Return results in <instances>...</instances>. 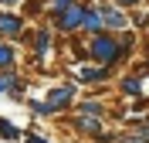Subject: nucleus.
<instances>
[{
	"label": "nucleus",
	"mask_w": 149,
	"mask_h": 143,
	"mask_svg": "<svg viewBox=\"0 0 149 143\" xmlns=\"http://www.w3.org/2000/svg\"><path fill=\"white\" fill-rule=\"evenodd\" d=\"M92 55L98 58V61L109 65V61L119 58V48H115V41H112V38H95V41H92Z\"/></svg>",
	"instance_id": "1"
},
{
	"label": "nucleus",
	"mask_w": 149,
	"mask_h": 143,
	"mask_svg": "<svg viewBox=\"0 0 149 143\" xmlns=\"http://www.w3.org/2000/svg\"><path fill=\"white\" fill-rule=\"evenodd\" d=\"M85 14H88V10H81V7H68L65 14H61V27L71 31V27H78V24H85Z\"/></svg>",
	"instance_id": "2"
},
{
	"label": "nucleus",
	"mask_w": 149,
	"mask_h": 143,
	"mask_svg": "<svg viewBox=\"0 0 149 143\" xmlns=\"http://www.w3.org/2000/svg\"><path fill=\"white\" fill-rule=\"evenodd\" d=\"M68 99H71V85H65V89H54V92H51V102H44V113H54L58 106H65Z\"/></svg>",
	"instance_id": "3"
},
{
	"label": "nucleus",
	"mask_w": 149,
	"mask_h": 143,
	"mask_svg": "<svg viewBox=\"0 0 149 143\" xmlns=\"http://www.w3.org/2000/svg\"><path fill=\"white\" fill-rule=\"evenodd\" d=\"M0 31H3V34H17V31H20V20L14 17V14H0Z\"/></svg>",
	"instance_id": "4"
},
{
	"label": "nucleus",
	"mask_w": 149,
	"mask_h": 143,
	"mask_svg": "<svg viewBox=\"0 0 149 143\" xmlns=\"http://www.w3.org/2000/svg\"><path fill=\"white\" fill-rule=\"evenodd\" d=\"M102 20L109 24V27H122V24H125V17H122L119 10H105V14H102Z\"/></svg>",
	"instance_id": "5"
},
{
	"label": "nucleus",
	"mask_w": 149,
	"mask_h": 143,
	"mask_svg": "<svg viewBox=\"0 0 149 143\" xmlns=\"http://www.w3.org/2000/svg\"><path fill=\"white\" fill-rule=\"evenodd\" d=\"M85 27H88V31H98V27H102V17H98L95 10H88V14H85Z\"/></svg>",
	"instance_id": "6"
},
{
	"label": "nucleus",
	"mask_w": 149,
	"mask_h": 143,
	"mask_svg": "<svg viewBox=\"0 0 149 143\" xmlns=\"http://www.w3.org/2000/svg\"><path fill=\"white\" fill-rule=\"evenodd\" d=\"M0 133L7 136V140H17V136H20V133H17V130H14V126H10V123H7V119H0Z\"/></svg>",
	"instance_id": "7"
},
{
	"label": "nucleus",
	"mask_w": 149,
	"mask_h": 143,
	"mask_svg": "<svg viewBox=\"0 0 149 143\" xmlns=\"http://www.w3.org/2000/svg\"><path fill=\"white\" fill-rule=\"evenodd\" d=\"M102 75H105L102 68H85V72H81V78H85V82H95V78H102Z\"/></svg>",
	"instance_id": "8"
},
{
	"label": "nucleus",
	"mask_w": 149,
	"mask_h": 143,
	"mask_svg": "<svg viewBox=\"0 0 149 143\" xmlns=\"http://www.w3.org/2000/svg\"><path fill=\"white\" fill-rule=\"evenodd\" d=\"M10 58H14V51L7 44H0V65H10Z\"/></svg>",
	"instance_id": "9"
},
{
	"label": "nucleus",
	"mask_w": 149,
	"mask_h": 143,
	"mask_svg": "<svg viewBox=\"0 0 149 143\" xmlns=\"http://www.w3.org/2000/svg\"><path fill=\"white\" fill-rule=\"evenodd\" d=\"M78 126H81V130H92V133L98 130V123H95V119H88V116H81V119H78Z\"/></svg>",
	"instance_id": "10"
},
{
	"label": "nucleus",
	"mask_w": 149,
	"mask_h": 143,
	"mask_svg": "<svg viewBox=\"0 0 149 143\" xmlns=\"http://www.w3.org/2000/svg\"><path fill=\"white\" fill-rule=\"evenodd\" d=\"M125 92H139V78H129L125 82Z\"/></svg>",
	"instance_id": "11"
},
{
	"label": "nucleus",
	"mask_w": 149,
	"mask_h": 143,
	"mask_svg": "<svg viewBox=\"0 0 149 143\" xmlns=\"http://www.w3.org/2000/svg\"><path fill=\"white\" fill-rule=\"evenodd\" d=\"M27 143H47V140H41V136H27Z\"/></svg>",
	"instance_id": "12"
},
{
	"label": "nucleus",
	"mask_w": 149,
	"mask_h": 143,
	"mask_svg": "<svg viewBox=\"0 0 149 143\" xmlns=\"http://www.w3.org/2000/svg\"><path fill=\"white\" fill-rule=\"evenodd\" d=\"M122 143H146V140H122Z\"/></svg>",
	"instance_id": "13"
},
{
	"label": "nucleus",
	"mask_w": 149,
	"mask_h": 143,
	"mask_svg": "<svg viewBox=\"0 0 149 143\" xmlns=\"http://www.w3.org/2000/svg\"><path fill=\"white\" fill-rule=\"evenodd\" d=\"M119 4H125V7H129V4H136V0H119Z\"/></svg>",
	"instance_id": "14"
}]
</instances>
